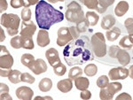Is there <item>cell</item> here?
Masks as SVG:
<instances>
[{
  "label": "cell",
  "mask_w": 133,
  "mask_h": 100,
  "mask_svg": "<svg viewBox=\"0 0 133 100\" xmlns=\"http://www.w3.org/2000/svg\"><path fill=\"white\" fill-rule=\"evenodd\" d=\"M75 85H76V89L81 91L87 90L90 86L89 79L86 77H83V76H79L76 79H75Z\"/></svg>",
  "instance_id": "cell-16"
},
{
  "label": "cell",
  "mask_w": 133,
  "mask_h": 100,
  "mask_svg": "<svg viewBox=\"0 0 133 100\" xmlns=\"http://www.w3.org/2000/svg\"><path fill=\"white\" fill-rule=\"evenodd\" d=\"M99 97L102 100H111L113 99L114 96L111 95L106 88H102L99 92Z\"/></svg>",
  "instance_id": "cell-37"
},
{
  "label": "cell",
  "mask_w": 133,
  "mask_h": 100,
  "mask_svg": "<svg viewBox=\"0 0 133 100\" xmlns=\"http://www.w3.org/2000/svg\"><path fill=\"white\" fill-rule=\"evenodd\" d=\"M74 40L70 28L68 27H61L58 30V38H57V44L59 47L65 46Z\"/></svg>",
  "instance_id": "cell-6"
},
{
  "label": "cell",
  "mask_w": 133,
  "mask_h": 100,
  "mask_svg": "<svg viewBox=\"0 0 133 100\" xmlns=\"http://www.w3.org/2000/svg\"><path fill=\"white\" fill-rule=\"evenodd\" d=\"M21 19L17 14L14 13H4L1 15V25L7 29L9 35L14 37L19 33Z\"/></svg>",
  "instance_id": "cell-3"
},
{
  "label": "cell",
  "mask_w": 133,
  "mask_h": 100,
  "mask_svg": "<svg viewBox=\"0 0 133 100\" xmlns=\"http://www.w3.org/2000/svg\"><path fill=\"white\" fill-rule=\"evenodd\" d=\"M90 24L89 22L87 21L86 18L84 19V20H83L82 21H80V22H78L76 24V27L78 28V30L80 33H83V32H86L88 27H89Z\"/></svg>",
  "instance_id": "cell-34"
},
{
  "label": "cell",
  "mask_w": 133,
  "mask_h": 100,
  "mask_svg": "<svg viewBox=\"0 0 133 100\" xmlns=\"http://www.w3.org/2000/svg\"><path fill=\"white\" fill-rule=\"evenodd\" d=\"M80 97L82 99H86V100L90 99L91 97V91H89L88 90H84L81 92Z\"/></svg>",
  "instance_id": "cell-43"
},
{
  "label": "cell",
  "mask_w": 133,
  "mask_h": 100,
  "mask_svg": "<svg viewBox=\"0 0 133 100\" xmlns=\"http://www.w3.org/2000/svg\"><path fill=\"white\" fill-rule=\"evenodd\" d=\"M10 44L12 48L14 49H21L22 48V37L21 35H14V37L11 39Z\"/></svg>",
  "instance_id": "cell-26"
},
{
  "label": "cell",
  "mask_w": 133,
  "mask_h": 100,
  "mask_svg": "<svg viewBox=\"0 0 133 100\" xmlns=\"http://www.w3.org/2000/svg\"><path fill=\"white\" fill-rule=\"evenodd\" d=\"M98 73V67L94 64H89L85 67L84 68V74L87 76H94Z\"/></svg>",
  "instance_id": "cell-30"
},
{
  "label": "cell",
  "mask_w": 133,
  "mask_h": 100,
  "mask_svg": "<svg viewBox=\"0 0 133 100\" xmlns=\"http://www.w3.org/2000/svg\"><path fill=\"white\" fill-rule=\"evenodd\" d=\"M109 83V78L106 75H101L97 80V86L98 88H106Z\"/></svg>",
  "instance_id": "cell-33"
},
{
  "label": "cell",
  "mask_w": 133,
  "mask_h": 100,
  "mask_svg": "<svg viewBox=\"0 0 133 100\" xmlns=\"http://www.w3.org/2000/svg\"><path fill=\"white\" fill-rule=\"evenodd\" d=\"M115 59L118 60V62L120 63V65L122 66H127L130 62V56L129 54L127 51H125L124 49H121L117 51L116 55H115Z\"/></svg>",
  "instance_id": "cell-14"
},
{
  "label": "cell",
  "mask_w": 133,
  "mask_h": 100,
  "mask_svg": "<svg viewBox=\"0 0 133 100\" xmlns=\"http://www.w3.org/2000/svg\"><path fill=\"white\" fill-rule=\"evenodd\" d=\"M34 60H35L34 56L32 54H29V53H25V54H23L21 59V63H22V65L27 67H29Z\"/></svg>",
  "instance_id": "cell-27"
},
{
  "label": "cell",
  "mask_w": 133,
  "mask_h": 100,
  "mask_svg": "<svg viewBox=\"0 0 133 100\" xmlns=\"http://www.w3.org/2000/svg\"><path fill=\"white\" fill-rule=\"evenodd\" d=\"M122 99H124V100H131V97L128 94V93L124 92V93H122L121 95H119L118 97H116V100H122Z\"/></svg>",
  "instance_id": "cell-45"
},
{
  "label": "cell",
  "mask_w": 133,
  "mask_h": 100,
  "mask_svg": "<svg viewBox=\"0 0 133 100\" xmlns=\"http://www.w3.org/2000/svg\"><path fill=\"white\" fill-rule=\"evenodd\" d=\"M8 4L6 2V0H0V12H3L7 9Z\"/></svg>",
  "instance_id": "cell-46"
},
{
  "label": "cell",
  "mask_w": 133,
  "mask_h": 100,
  "mask_svg": "<svg viewBox=\"0 0 133 100\" xmlns=\"http://www.w3.org/2000/svg\"><path fill=\"white\" fill-rule=\"evenodd\" d=\"M57 88L59 91H61L62 93H68L72 90L73 88V82L72 79H70L69 77L68 79H64L59 81L57 83Z\"/></svg>",
  "instance_id": "cell-15"
},
{
  "label": "cell",
  "mask_w": 133,
  "mask_h": 100,
  "mask_svg": "<svg viewBox=\"0 0 133 100\" xmlns=\"http://www.w3.org/2000/svg\"><path fill=\"white\" fill-rule=\"evenodd\" d=\"M10 4L12 5V7L14 8V9H18V8L23 6L22 0H11Z\"/></svg>",
  "instance_id": "cell-40"
},
{
  "label": "cell",
  "mask_w": 133,
  "mask_h": 100,
  "mask_svg": "<svg viewBox=\"0 0 133 100\" xmlns=\"http://www.w3.org/2000/svg\"><path fill=\"white\" fill-rule=\"evenodd\" d=\"M51 87H52V82L49 78H43L38 84V88L42 92H47L51 90Z\"/></svg>",
  "instance_id": "cell-19"
},
{
  "label": "cell",
  "mask_w": 133,
  "mask_h": 100,
  "mask_svg": "<svg viewBox=\"0 0 133 100\" xmlns=\"http://www.w3.org/2000/svg\"><path fill=\"white\" fill-rule=\"evenodd\" d=\"M36 42L39 47H45L50 44V37H49L48 30L46 29H40L36 37Z\"/></svg>",
  "instance_id": "cell-13"
},
{
  "label": "cell",
  "mask_w": 133,
  "mask_h": 100,
  "mask_svg": "<svg viewBox=\"0 0 133 100\" xmlns=\"http://www.w3.org/2000/svg\"><path fill=\"white\" fill-rule=\"evenodd\" d=\"M39 1L40 0H22L23 6H24V7H29V6H31V5H37Z\"/></svg>",
  "instance_id": "cell-41"
},
{
  "label": "cell",
  "mask_w": 133,
  "mask_h": 100,
  "mask_svg": "<svg viewBox=\"0 0 133 100\" xmlns=\"http://www.w3.org/2000/svg\"><path fill=\"white\" fill-rule=\"evenodd\" d=\"M85 18L89 22L90 26L93 27L95 25H97L98 21L99 20V15H98V13H96L94 12H87L86 14H85Z\"/></svg>",
  "instance_id": "cell-21"
},
{
  "label": "cell",
  "mask_w": 133,
  "mask_h": 100,
  "mask_svg": "<svg viewBox=\"0 0 133 100\" xmlns=\"http://www.w3.org/2000/svg\"><path fill=\"white\" fill-rule=\"evenodd\" d=\"M132 53H133V51H132Z\"/></svg>",
  "instance_id": "cell-54"
},
{
  "label": "cell",
  "mask_w": 133,
  "mask_h": 100,
  "mask_svg": "<svg viewBox=\"0 0 133 100\" xmlns=\"http://www.w3.org/2000/svg\"><path fill=\"white\" fill-rule=\"evenodd\" d=\"M34 47L35 45H34L32 37H22V48L27 49V50H33Z\"/></svg>",
  "instance_id": "cell-32"
},
{
  "label": "cell",
  "mask_w": 133,
  "mask_h": 100,
  "mask_svg": "<svg viewBox=\"0 0 133 100\" xmlns=\"http://www.w3.org/2000/svg\"><path fill=\"white\" fill-rule=\"evenodd\" d=\"M36 31V25L31 20L23 21L21 23L20 35L22 37H32Z\"/></svg>",
  "instance_id": "cell-9"
},
{
  "label": "cell",
  "mask_w": 133,
  "mask_h": 100,
  "mask_svg": "<svg viewBox=\"0 0 133 100\" xmlns=\"http://www.w3.org/2000/svg\"><path fill=\"white\" fill-rule=\"evenodd\" d=\"M11 71H12V69L1 68V70H0V75H1V77H8L11 73Z\"/></svg>",
  "instance_id": "cell-47"
},
{
  "label": "cell",
  "mask_w": 133,
  "mask_h": 100,
  "mask_svg": "<svg viewBox=\"0 0 133 100\" xmlns=\"http://www.w3.org/2000/svg\"><path fill=\"white\" fill-rule=\"evenodd\" d=\"M21 73L19 70H12L9 76H8V80H9L12 83L17 84L20 82H21Z\"/></svg>",
  "instance_id": "cell-24"
},
{
  "label": "cell",
  "mask_w": 133,
  "mask_h": 100,
  "mask_svg": "<svg viewBox=\"0 0 133 100\" xmlns=\"http://www.w3.org/2000/svg\"><path fill=\"white\" fill-rule=\"evenodd\" d=\"M129 76V69L123 67H115L108 72L109 79L115 80H124Z\"/></svg>",
  "instance_id": "cell-8"
},
{
  "label": "cell",
  "mask_w": 133,
  "mask_h": 100,
  "mask_svg": "<svg viewBox=\"0 0 133 100\" xmlns=\"http://www.w3.org/2000/svg\"><path fill=\"white\" fill-rule=\"evenodd\" d=\"M0 92H1V94H5V93L9 92V87H8V85L1 82L0 83Z\"/></svg>",
  "instance_id": "cell-44"
},
{
  "label": "cell",
  "mask_w": 133,
  "mask_h": 100,
  "mask_svg": "<svg viewBox=\"0 0 133 100\" xmlns=\"http://www.w3.org/2000/svg\"><path fill=\"white\" fill-rule=\"evenodd\" d=\"M2 100H12V97L9 95V93H5V94H1L0 96Z\"/></svg>",
  "instance_id": "cell-48"
},
{
  "label": "cell",
  "mask_w": 133,
  "mask_h": 100,
  "mask_svg": "<svg viewBox=\"0 0 133 100\" xmlns=\"http://www.w3.org/2000/svg\"><path fill=\"white\" fill-rule=\"evenodd\" d=\"M45 58L48 59L49 64L51 66V67H54L55 65L59 64L61 61V59H59V52L55 48H50L45 52Z\"/></svg>",
  "instance_id": "cell-11"
},
{
  "label": "cell",
  "mask_w": 133,
  "mask_h": 100,
  "mask_svg": "<svg viewBox=\"0 0 133 100\" xmlns=\"http://www.w3.org/2000/svg\"><path fill=\"white\" fill-rule=\"evenodd\" d=\"M121 35V29L119 27H113L111 30H108L106 34L107 39L110 42H114L115 40H117V38L119 37V35Z\"/></svg>",
  "instance_id": "cell-20"
},
{
  "label": "cell",
  "mask_w": 133,
  "mask_h": 100,
  "mask_svg": "<svg viewBox=\"0 0 133 100\" xmlns=\"http://www.w3.org/2000/svg\"><path fill=\"white\" fill-rule=\"evenodd\" d=\"M115 22H116V21H115V17L113 15H111V14H108V15L103 17L102 21H101V27L103 29L108 30V29L112 28V27L115 24Z\"/></svg>",
  "instance_id": "cell-18"
},
{
  "label": "cell",
  "mask_w": 133,
  "mask_h": 100,
  "mask_svg": "<svg viewBox=\"0 0 133 100\" xmlns=\"http://www.w3.org/2000/svg\"><path fill=\"white\" fill-rule=\"evenodd\" d=\"M0 67L4 69H11L14 66V58L8 52L7 48L4 45H0Z\"/></svg>",
  "instance_id": "cell-7"
},
{
  "label": "cell",
  "mask_w": 133,
  "mask_h": 100,
  "mask_svg": "<svg viewBox=\"0 0 133 100\" xmlns=\"http://www.w3.org/2000/svg\"><path fill=\"white\" fill-rule=\"evenodd\" d=\"M129 38H130V40L133 44V34H131V35H129Z\"/></svg>",
  "instance_id": "cell-53"
},
{
  "label": "cell",
  "mask_w": 133,
  "mask_h": 100,
  "mask_svg": "<svg viewBox=\"0 0 133 100\" xmlns=\"http://www.w3.org/2000/svg\"><path fill=\"white\" fill-rule=\"evenodd\" d=\"M21 82H27V83H29V84L34 83V82H35V81H36L35 78H34L33 76H32L31 74H29V73H23V74H21Z\"/></svg>",
  "instance_id": "cell-35"
},
{
  "label": "cell",
  "mask_w": 133,
  "mask_h": 100,
  "mask_svg": "<svg viewBox=\"0 0 133 100\" xmlns=\"http://www.w3.org/2000/svg\"><path fill=\"white\" fill-rule=\"evenodd\" d=\"M21 19L23 21H29L31 19V10L29 7H24L21 11Z\"/></svg>",
  "instance_id": "cell-36"
},
{
  "label": "cell",
  "mask_w": 133,
  "mask_h": 100,
  "mask_svg": "<svg viewBox=\"0 0 133 100\" xmlns=\"http://www.w3.org/2000/svg\"><path fill=\"white\" fill-rule=\"evenodd\" d=\"M70 31H71V34L73 35V37H74V39H77L78 37H80V32H79L78 28H77L76 27H70Z\"/></svg>",
  "instance_id": "cell-42"
},
{
  "label": "cell",
  "mask_w": 133,
  "mask_h": 100,
  "mask_svg": "<svg viewBox=\"0 0 133 100\" xmlns=\"http://www.w3.org/2000/svg\"><path fill=\"white\" fill-rule=\"evenodd\" d=\"M119 49H120L119 46H116V45H113V46H110V47H109L108 54H109V56H110V58L115 59V55H116V52Z\"/></svg>",
  "instance_id": "cell-39"
},
{
  "label": "cell",
  "mask_w": 133,
  "mask_h": 100,
  "mask_svg": "<svg viewBox=\"0 0 133 100\" xmlns=\"http://www.w3.org/2000/svg\"><path fill=\"white\" fill-rule=\"evenodd\" d=\"M124 26H125L126 29L129 35L133 34V18H128L124 21Z\"/></svg>",
  "instance_id": "cell-38"
},
{
  "label": "cell",
  "mask_w": 133,
  "mask_h": 100,
  "mask_svg": "<svg viewBox=\"0 0 133 100\" xmlns=\"http://www.w3.org/2000/svg\"><path fill=\"white\" fill-rule=\"evenodd\" d=\"M53 72H54V74H56V75L62 76L66 74V67L65 65H63L61 62H59V64H57V65H55L54 67H53Z\"/></svg>",
  "instance_id": "cell-29"
},
{
  "label": "cell",
  "mask_w": 133,
  "mask_h": 100,
  "mask_svg": "<svg viewBox=\"0 0 133 100\" xmlns=\"http://www.w3.org/2000/svg\"><path fill=\"white\" fill-rule=\"evenodd\" d=\"M35 99H52L51 97H36Z\"/></svg>",
  "instance_id": "cell-51"
},
{
  "label": "cell",
  "mask_w": 133,
  "mask_h": 100,
  "mask_svg": "<svg viewBox=\"0 0 133 100\" xmlns=\"http://www.w3.org/2000/svg\"><path fill=\"white\" fill-rule=\"evenodd\" d=\"M83 73V71L81 67H74L69 70V72H68V77L72 80H75V79H76L77 77H79V76H82Z\"/></svg>",
  "instance_id": "cell-25"
},
{
  "label": "cell",
  "mask_w": 133,
  "mask_h": 100,
  "mask_svg": "<svg viewBox=\"0 0 133 100\" xmlns=\"http://www.w3.org/2000/svg\"><path fill=\"white\" fill-rule=\"evenodd\" d=\"M87 8L98 11V0H79Z\"/></svg>",
  "instance_id": "cell-28"
},
{
  "label": "cell",
  "mask_w": 133,
  "mask_h": 100,
  "mask_svg": "<svg viewBox=\"0 0 133 100\" xmlns=\"http://www.w3.org/2000/svg\"><path fill=\"white\" fill-rule=\"evenodd\" d=\"M119 45L121 46V47H123V49H131L133 47V44L130 40V38H129V35H124V37L120 40Z\"/></svg>",
  "instance_id": "cell-31"
},
{
  "label": "cell",
  "mask_w": 133,
  "mask_h": 100,
  "mask_svg": "<svg viewBox=\"0 0 133 100\" xmlns=\"http://www.w3.org/2000/svg\"><path fill=\"white\" fill-rule=\"evenodd\" d=\"M65 17L68 22L78 23L85 19L82 6L79 5L76 1H72L66 8Z\"/></svg>",
  "instance_id": "cell-4"
},
{
  "label": "cell",
  "mask_w": 133,
  "mask_h": 100,
  "mask_svg": "<svg viewBox=\"0 0 133 100\" xmlns=\"http://www.w3.org/2000/svg\"><path fill=\"white\" fill-rule=\"evenodd\" d=\"M129 76H130L131 79H133V65L130 66V67L129 68Z\"/></svg>",
  "instance_id": "cell-49"
},
{
  "label": "cell",
  "mask_w": 133,
  "mask_h": 100,
  "mask_svg": "<svg viewBox=\"0 0 133 100\" xmlns=\"http://www.w3.org/2000/svg\"><path fill=\"white\" fill-rule=\"evenodd\" d=\"M91 47L93 53L98 58H103L107 54V44L105 35L100 32L95 33L91 39Z\"/></svg>",
  "instance_id": "cell-5"
},
{
  "label": "cell",
  "mask_w": 133,
  "mask_h": 100,
  "mask_svg": "<svg viewBox=\"0 0 133 100\" xmlns=\"http://www.w3.org/2000/svg\"><path fill=\"white\" fill-rule=\"evenodd\" d=\"M64 14L61 11L55 9L46 1L41 0L36 6V20L41 29L49 30L52 25L61 22Z\"/></svg>",
  "instance_id": "cell-2"
},
{
  "label": "cell",
  "mask_w": 133,
  "mask_h": 100,
  "mask_svg": "<svg viewBox=\"0 0 133 100\" xmlns=\"http://www.w3.org/2000/svg\"><path fill=\"white\" fill-rule=\"evenodd\" d=\"M29 68L35 74H37L38 75V74H44L47 71V65L44 59H35V60L31 63V65L29 67Z\"/></svg>",
  "instance_id": "cell-10"
},
{
  "label": "cell",
  "mask_w": 133,
  "mask_h": 100,
  "mask_svg": "<svg viewBox=\"0 0 133 100\" xmlns=\"http://www.w3.org/2000/svg\"><path fill=\"white\" fill-rule=\"evenodd\" d=\"M66 0H48V2H51V3H58V2H64Z\"/></svg>",
  "instance_id": "cell-52"
},
{
  "label": "cell",
  "mask_w": 133,
  "mask_h": 100,
  "mask_svg": "<svg viewBox=\"0 0 133 100\" xmlns=\"http://www.w3.org/2000/svg\"><path fill=\"white\" fill-rule=\"evenodd\" d=\"M63 56L68 66L83 65L94 59L91 42L86 35L74 39L66 45Z\"/></svg>",
  "instance_id": "cell-1"
},
{
  "label": "cell",
  "mask_w": 133,
  "mask_h": 100,
  "mask_svg": "<svg viewBox=\"0 0 133 100\" xmlns=\"http://www.w3.org/2000/svg\"><path fill=\"white\" fill-rule=\"evenodd\" d=\"M34 96V91L26 86L20 87L16 90V97L21 100H31Z\"/></svg>",
  "instance_id": "cell-12"
},
{
  "label": "cell",
  "mask_w": 133,
  "mask_h": 100,
  "mask_svg": "<svg viewBox=\"0 0 133 100\" xmlns=\"http://www.w3.org/2000/svg\"><path fill=\"white\" fill-rule=\"evenodd\" d=\"M0 33H1V39H0V41L1 42H3L4 40H5V34H4V30H3V28L2 27H0Z\"/></svg>",
  "instance_id": "cell-50"
},
{
  "label": "cell",
  "mask_w": 133,
  "mask_h": 100,
  "mask_svg": "<svg viewBox=\"0 0 133 100\" xmlns=\"http://www.w3.org/2000/svg\"><path fill=\"white\" fill-rule=\"evenodd\" d=\"M106 89L111 95L115 96V93L119 92L123 89V85H122V83H120V82H110L106 87Z\"/></svg>",
  "instance_id": "cell-22"
},
{
  "label": "cell",
  "mask_w": 133,
  "mask_h": 100,
  "mask_svg": "<svg viewBox=\"0 0 133 100\" xmlns=\"http://www.w3.org/2000/svg\"><path fill=\"white\" fill-rule=\"evenodd\" d=\"M115 3V0H98V11L99 13H103L107 9Z\"/></svg>",
  "instance_id": "cell-23"
},
{
  "label": "cell",
  "mask_w": 133,
  "mask_h": 100,
  "mask_svg": "<svg viewBox=\"0 0 133 100\" xmlns=\"http://www.w3.org/2000/svg\"><path fill=\"white\" fill-rule=\"evenodd\" d=\"M129 10V4L126 1H120L115 8V13L118 17H123Z\"/></svg>",
  "instance_id": "cell-17"
}]
</instances>
